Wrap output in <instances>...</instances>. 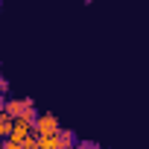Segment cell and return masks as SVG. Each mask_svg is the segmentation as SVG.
Returning a JSON list of instances; mask_svg holds the SVG:
<instances>
[{
    "label": "cell",
    "mask_w": 149,
    "mask_h": 149,
    "mask_svg": "<svg viewBox=\"0 0 149 149\" xmlns=\"http://www.w3.org/2000/svg\"><path fill=\"white\" fill-rule=\"evenodd\" d=\"M32 114H18V117H12V132H9V137L15 140V143H21L29 132H32Z\"/></svg>",
    "instance_id": "obj_1"
},
{
    "label": "cell",
    "mask_w": 149,
    "mask_h": 149,
    "mask_svg": "<svg viewBox=\"0 0 149 149\" xmlns=\"http://www.w3.org/2000/svg\"><path fill=\"white\" fill-rule=\"evenodd\" d=\"M58 129H61V123H58L56 114H35V120H32L35 134H56Z\"/></svg>",
    "instance_id": "obj_2"
},
{
    "label": "cell",
    "mask_w": 149,
    "mask_h": 149,
    "mask_svg": "<svg viewBox=\"0 0 149 149\" xmlns=\"http://www.w3.org/2000/svg\"><path fill=\"white\" fill-rule=\"evenodd\" d=\"M3 111L9 117H18V114H32L35 117V102L32 100H6L3 102Z\"/></svg>",
    "instance_id": "obj_3"
},
{
    "label": "cell",
    "mask_w": 149,
    "mask_h": 149,
    "mask_svg": "<svg viewBox=\"0 0 149 149\" xmlns=\"http://www.w3.org/2000/svg\"><path fill=\"white\" fill-rule=\"evenodd\" d=\"M38 149H61V137L56 134H38Z\"/></svg>",
    "instance_id": "obj_4"
},
{
    "label": "cell",
    "mask_w": 149,
    "mask_h": 149,
    "mask_svg": "<svg viewBox=\"0 0 149 149\" xmlns=\"http://www.w3.org/2000/svg\"><path fill=\"white\" fill-rule=\"evenodd\" d=\"M9 132H12V117L0 111V137H9Z\"/></svg>",
    "instance_id": "obj_5"
},
{
    "label": "cell",
    "mask_w": 149,
    "mask_h": 149,
    "mask_svg": "<svg viewBox=\"0 0 149 149\" xmlns=\"http://www.w3.org/2000/svg\"><path fill=\"white\" fill-rule=\"evenodd\" d=\"M21 146H24V149H38V134H35V132H29V134L21 140Z\"/></svg>",
    "instance_id": "obj_6"
},
{
    "label": "cell",
    "mask_w": 149,
    "mask_h": 149,
    "mask_svg": "<svg viewBox=\"0 0 149 149\" xmlns=\"http://www.w3.org/2000/svg\"><path fill=\"white\" fill-rule=\"evenodd\" d=\"M58 137H61V149H70V146H73V134H70V132L58 129Z\"/></svg>",
    "instance_id": "obj_7"
},
{
    "label": "cell",
    "mask_w": 149,
    "mask_h": 149,
    "mask_svg": "<svg viewBox=\"0 0 149 149\" xmlns=\"http://www.w3.org/2000/svg\"><path fill=\"white\" fill-rule=\"evenodd\" d=\"M79 149H97V146H94V143H88V140H85V143H79Z\"/></svg>",
    "instance_id": "obj_8"
},
{
    "label": "cell",
    "mask_w": 149,
    "mask_h": 149,
    "mask_svg": "<svg viewBox=\"0 0 149 149\" xmlns=\"http://www.w3.org/2000/svg\"><path fill=\"white\" fill-rule=\"evenodd\" d=\"M3 102H6V100H0V111H3Z\"/></svg>",
    "instance_id": "obj_9"
},
{
    "label": "cell",
    "mask_w": 149,
    "mask_h": 149,
    "mask_svg": "<svg viewBox=\"0 0 149 149\" xmlns=\"http://www.w3.org/2000/svg\"><path fill=\"white\" fill-rule=\"evenodd\" d=\"M12 149H24V146H21V143H18V146H12Z\"/></svg>",
    "instance_id": "obj_10"
},
{
    "label": "cell",
    "mask_w": 149,
    "mask_h": 149,
    "mask_svg": "<svg viewBox=\"0 0 149 149\" xmlns=\"http://www.w3.org/2000/svg\"><path fill=\"white\" fill-rule=\"evenodd\" d=\"M0 85H3V76H0Z\"/></svg>",
    "instance_id": "obj_11"
},
{
    "label": "cell",
    "mask_w": 149,
    "mask_h": 149,
    "mask_svg": "<svg viewBox=\"0 0 149 149\" xmlns=\"http://www.w3.org/2000/svg\"><path fill=\"white\" fill-rule=\"evenodd\" d=\"M70 149H73V146H70Z\"/></svg>",
    "instance_id": "obj_12"
}]
</instances>
